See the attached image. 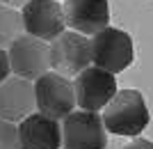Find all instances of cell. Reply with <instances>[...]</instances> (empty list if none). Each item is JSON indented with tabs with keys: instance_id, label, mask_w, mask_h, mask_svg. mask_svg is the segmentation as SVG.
<instances>
[{
	"instance_id": "cell-1",
	"label": "cell",
	"mask_w": 153,
	"mask_h": 149,
	"mask_svg": "<svg viewBox=\"0 0 153 149\" xmlns=\"http://www.w3.org/2000/svg\"><path fill=\"white\" fill-rule=\"evenodd\" d=\"M103 126L108 133L137 138L149 126V106L137 90H119L103 110Z\"/></svg>"
},
{
	"instance_id": "cell-2",
	"label": "cell",
	"mask_w": 153,
	"mask_h": 149,
	"mask_svg": "<svg viewBox=\"0 0 153 149\" xmlns=\"http://www.w3.org/2000/svg\"><path fill=\"white\" fill-rule=\"evenodd\" d=\"M133 39L119 28H105L91 37V64L103 71L114 76L133 64Z\"/></svg>"
},
{
	"instance_id": "cell-3",
	"label": "cell",
	"mask_w": 153,
	"mask_h": 149,
	"mask_svg": "<svg viewBox=\"0 0 153 149\" xmlns=\"http://www.w3.org/2000/svg\"><path fill=\"white\" fill-rule=\"evenodd\" d=\"M34 101L41 115L53 117V119H64L76 108L73 83L55 71L44 73L41 78L34 80Z\"/></svg>"
},
{
	"instance_id": "cell-4",
	"label": "cell",
	"mask_w": 153,
	"mask_h": 149,
	"mask_svg": "<svg viewBox=\"0 0 153 149\" xmlns=\"http://www.w3.org/2000/svg\"><path fill=\"white\" fill-rule=\"evenodd\" d=\"M51 67L59 76H78L91 67V41L85 34L64 30L51 44Z\"/></svg>"
},
{
	"instance_id": "cell-5",
	"label": "cell",
	"mask_w": 153,
	"mask_h": 149,
	"mask_svg": "<svg viewBox=\"0 0 153 149\" xmlns=\"http://www.w3.org/2000/svg\"><path fill=\"white\" fill-rule=\"evenodd\" d=\"M62 147L64 149H105L108 131L98 112L73 110L62 122Z\"/></svg>"
},
{
	"instance_id": "cell-6",
	"label": "cell",
	"mask_w": 153,
	"mask_h": 149,
	"mask_svg": "<svg viewBox=\"0 0 153 149\" xmlns=\"http://www.w3.org/2000/svg\"><path fill=\"white\" fill-rule=\"evenodd\" d=\"M7 55H9V67L14 76L32 80V83L51 69V44L30 34H21L9 46Z\"/></svg>"
},
{
	"instance_id": "cell-7",
	"label": "cell",
	"mask_w": 153,
	"mask_h": 149,
	"mask_svg": "<svg viewBox=\"0 0 153 149\" xmlns=\"http://www.w3.org/2000/svg\"><path fill=\"white\" fill-rule=\"evenodd\" d=\"M73 92H76V106H80V110L98 112L105 110V106L114 99L119 90H117V78L112 73L91 64L76 76Z\"/></svg>"
},
{
	"instance_id": "cell-8",
	"label": "cell",
	"mask_w": 153,
	"mask_h": 149,
	"mask_svg": "<svg viewBox=\"0 0 153 149\" xmlns=\"http://www.w3.org/2000/svg\"><path fill=\"white\" fill-rule=\"evenodd\" d=\"M23 30L41 41H53L66 30L64 9L57 0H27L21 9Z\"/></svg>"
},
{
	"instance_id": "cell-9",
	"label": "cell",
	"mask_w": 153,
	"mask_h": 149,
	"mask_svg": "<svg viewBox=\"0 0 153 149\" xmlns=\"http://www.w3.org/2000/svg\"><path fill=\"white\" fill-rule=\"evenodd\" d=\"M66 28L73 32L94 37L110 28V2L108 0H66L62 5Z\"/></svg>"
},
{
	"instance_id": "cell-10",
	"label": "cell",
	"mask_w": 153,
	"mask_h": 149,
	"mask_svg": "<svg viewBox=\"0 0 153 149\" xmlns=\"http://www.w3.org/2000/svg\"><path fill=\"white\" fill-rule=\"evenodd\" d=\"M37 108L34 101V83L19 76H9L0 83V119L5 122H23Z\"/></svg>"
},
{
	"instance_id": "cell-11",
	"label": "cell",
	"mask_w": 153,
	"mask_h": 149,
	"mask_svg": "<svg viewBox=\"0 0 153 149\" xmlns=\"http://www.w3.org/2000/svg\"><path fill=\"white\" fill-rule=\"evenodd\" d=\"M21 149H59L62 147V126L57 119L41 112H32L19 122Z\"/></svg>"
},
{
	"instance_id": "cell-12",
	"label": "cell",
	"mask_w": 153,
	"mask_h": 149,
	"mask_svg": "<svg viewBox=\"0 0 153 149\" xmlns=\"http://www.w3.org/2000/svg\"><path fill=\"white\" fill-rule=\"evenodd\" d=\"M21 34H25L21 12L0 2V48H5V46L9 48Z\"/></svg>"
},
{
	"instance_id": "cell-13",
	"label": "cell",
	"mask_w": 153,
	"mask_h": 149,
	"mask_svg": "<svg viewBox=\"0 0 153 149\" xmlns=\"http://www.w3.org/2000/svg\"><path fill=\"white\" fill-rule=\"evenodd\" d=\"M0 149H21L19 126L5 119H0Z\"/></svg>"
},
{
	"instance_id": "cell-14",
	"label": "cell",
	"mask_w": 153,
	"mask_h": 149,
	"mask_svg": "<svg viewBox=\"0 0 153 149\" xmlns=\"http://www.w3.org/2000/svg\"><path fill=\"white\" fill-rule=\"evenodd\" d=\"M12 73V67H9V55H7L5 48H0V83H5Z\"/></svg>"
},
{
	"instance_id": "cell-15",
	"label": "cell",
	"mask_w": 153,
	"mask_h": 149,
	"mask_svg": "<svg viewBox=\"0 0 153 149\" xmlns=\"http://www.w3.org/2000/svg\"><path fill=\"white\" fill-rule=\"evenodd\" d=\"M121 149H153V142L151 140H142V138H135L133 142H128L126 147Z\"/></svg>"
},
{
	"instance_id": "cell-16",
	"label": "cell",
	"mask_w": 153,
	"mask_h": 149,
	"mask_svg": "<svg viewBox=\"0 0 153 149\" xmlns=\"http://www.w3.org/2000/svg\"><path fill=\"white\" fill-rule=\"evenodd\" d=\"M27 0H2V5H25Z\"/></svg>"
}]
</instances>
